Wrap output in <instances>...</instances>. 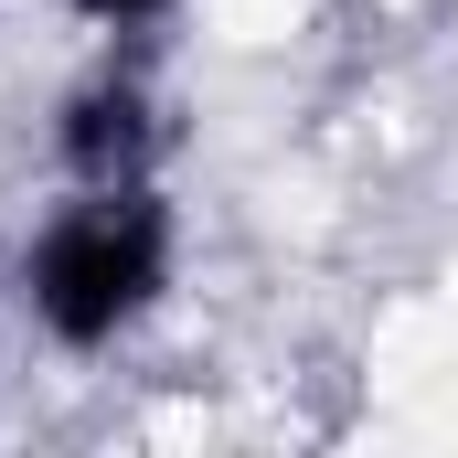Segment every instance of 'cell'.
Here are the masks:
<instances>
[{"label":"cell","mask_w":458,"mask_h":458,"mask_svg":"<svg viewBox=\"0 0 458 458\" xmlns=\"http://www.w3.org/2000/svg\"><path fill=\"white\" fill-rule=\"evenodd\" d=\"M21 288H32V320L64 352H107L117 331H139V320L160 310V288H171V214L149 203V182L86 192V203H64L54 225L32 234Z\"/></svg>","instance_id":"obj_1"},{"label":"cell","mask_w":458,"mask_h":458,"mask_svg":"<svg viewBox=\"0 0 458 458\" xmlns=\"http://www.w3.org/2000/svg\"><path fill=\"white\" fill-rule=\"evenodd\" d=\"M149 149H160V117H149V97H139L128 75H97V86L64 107V171H75L86 192L149 182Z\"/></svg>","instance_id":"obj_2"},{"label":"cell","mask_w":458,"mask_h":458,"mask_svg":"<svg viewBox=\"0 0 458 458\" xmlns=\"http://www.w3.org/2000/svg\"><path fill=\"white\" fill-rule=\"evenodd\" d=\"M75 21H97V32H139V21H160L171 0H64Z\"/></svg>","instance_id":"obj_3"}]
</instances>
